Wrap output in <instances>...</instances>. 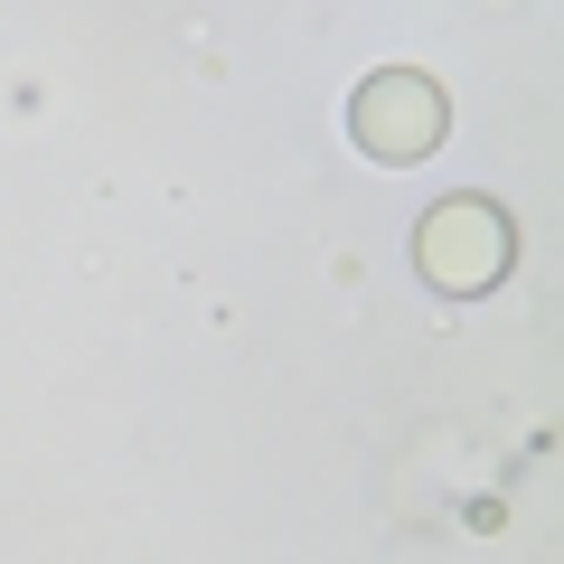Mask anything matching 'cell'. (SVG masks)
<instances>
[{"instance_id":"cell-2","label":"cell","mask_w":564,"mask_h":564,"mask_svg":"<svg viewBox=\"0 0 564 564\" xmlns=\"http://www.w3.org/2000/svg\"><path fill=\"white\" fill-rule=\"evenodd\" d=\"M443 85L414 76V66H386V76L358 85V104H348V132H358L367 161H423L433 141H443Z\"/></svg>"},{"instance_id":"cell-1","label":"cell","mask_w":564,"mask_h":564,"mask_svg":"<svg viewBox=\"0 0 564 564\" xmlns=\"http://www.w3.org/2000/svg\"><path fill=\"white\" fill-rule=\"evenodd\" d=\"M508 254H518V236H508V217L489 198H443L414 226V263L433 292H489L508 273Z\"/></svg>"}]
</instances>
